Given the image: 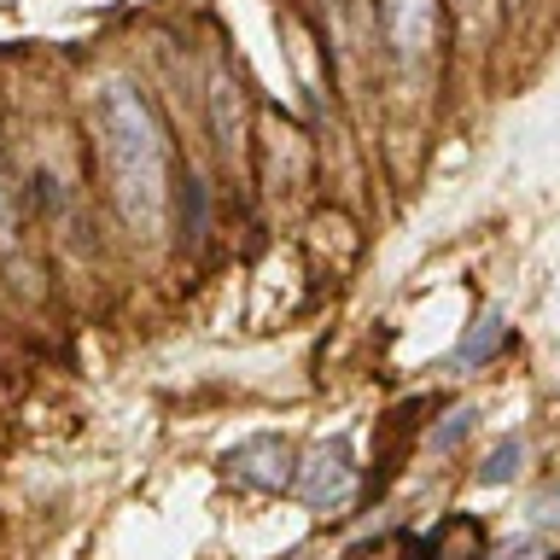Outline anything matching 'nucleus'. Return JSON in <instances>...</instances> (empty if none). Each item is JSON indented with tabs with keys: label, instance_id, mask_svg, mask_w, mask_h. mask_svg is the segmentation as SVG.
Segmentation results:
<instances>
[{
	"label": "nucleus",
	"instance_id": "f257e3e1",
	"mask_svg": "<svg viewBox=\"0 0 560 560\" xmlns=\"http://www.w3.org/2000/svg\"><path fill=\"white\" fill-rule=\"evenodd\" d=\"M94 135H100V164H105V182H112L117 217L140 228V234H152L164 222V199H170V140L158 129V112L135 82H100Z\"/></svg>",
	"mask_w": 560,
	"mask_h": 560
},
{
	"label": "nucleus",
	"instance_id": "f03ea898",
	"mask_svg": "<svg viewBox=\"0 0 560 560\" xmlns=\"http://www.w3.org/2000/svg\"><path fill=\"white\" fill-rule=\"evenodd\" d=\"M292 490L304 508H345L357 497V455H350L345 438H327V444H315L304 462L292 467Z\"/></svg>",
	"mask_w": 560,
	"mask_h": 560
},
{
	"label": "nucleus",
	"instance_id": "7ed1b4c3",
	"mask_svg": "<svg viewBox=\"0 0 560 560\" xmlns=\"http://www.w3.org/2000/svg\"><path fill=\"white\" fill-rule=\"evenodd\" d=\"M222 467H228V479H240V485H252V490H287L298 455H292L287 438L257 432V438H240V444L222 455Z\"/></svg>",
	"mask_w": 560,
	"mask_h": 560
},
{
	"label": "nucleus",
	"instance_id": "20e7f679",
	"mask_svg": "<svg viewBox=\"0 0 560 560\" xmlns=\"http://www.w3.org/2000/svg\"><path fill=\"white\" fill-rule=\"evenodd\" d=\"M380 30H385V47H392V59H397V65H415L420 52L432 47L438 0H380Z\"/></svg>",
	"mask_w": 560,
	"mask_h": 560
},
{
	"label": "nucleus",
	"instance_id": "39448f33",
	"mask_svg": "<svg viewBox=\"0 0 560 560\" xmlns=\"http://www.w3.org/2000/svg\"><path fill=\"white\" fill-rule=\"evenodd\" d=\"M502 339H508V327H502V315L490 310V315H479V322H472L467 339L450 350V362H444V368H450V374H462V368H485V362L502 350Z\"/></svg>",
	"mask_w": 560,
	"mask_h": 560
},
{
	"label": "nucleus",
	"instance_id": "423d86ee",
	"mask_svg": "<svg viewBox=\"0 0 560 560\" xmlns=\"http://www.w3.org/2000/svg\"><path fill=\"white\" fill-rule=\"evenodd\" d=\"M520 462H525V444H520V438H514V432H508V438H497V444H490V455L479 462V485H485V490H497V485H514Z\"/></svg>",
	"mask_w": 560,
	"mask_h": 560
},
{
	"label": "nucleus",
	"instance_id": "0eeeda50",
	"mask_svg": "<svg viewBox=\"0 0 560 560\" xmlns=\"http://www.w3.org/2000/svg\"><path fill=\"white\" fill-rule=\"evenodd\" d=\"M472 420H479L472 409H450V415H444V427H438V432L427 438V444H432L438 455H450V450H455V444H462V438L472 432Z\"/></svg>",
	"mask_w": 560,
	"mask_h": 560
},
{
	"label": "nucleus",
	"instance_id": "6e6552de",
	"mask_svg": "<svg viewBox=\"0 0 560 560\" xmlns=\"http://www.w3.org/2000/svg\"><path fill=\"white\" fill-rule=\"evenodd\" d=\"M525 520H532V532H560V485L537 490L532 508H525Z\"/></svg>",
	"mask_w": 560,
	"mask_h": 560
},
{
	"label": "nucleus",
	"instance_id": "1a4fd4ad",
	"mask_svg": "<svg viewBox=\"0 0 560 560\" xmlns=\"http://www.w3.org/2000/svg\"><path fill=\"white\" fill-rule=\"evenodd\" d=\"M502 560H537V542H520V549H508Z\"/></svg>",
	"mask_w": 560,
	"mask_h": 560
},
{
	"label": "nucleus",
	"instance_id": "9d476101",
	"mask_svg": "<svg viewBox=\"0 0 560 560\" xmlns=\"http://www.w3.org/2000/svg\"><path fill=\"white\" fill-rule=\"evenodd\" d=\"M12 222V205H7V182H0V228Z\"/></svg>",
	"mask_w": 560,
	"mask_h": 560
}]
</instances>
